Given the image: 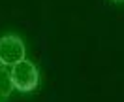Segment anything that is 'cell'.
<instances>
[{
    "label": "cell",
    "instance_id": "obj_1",
    "mask_svg": "<svg viewBox=\"0 0 124 102\" xmlns=\"http://www.w3.org/2000/svg\"><path fill=\"white\" fill-rule=\"evenodd\" d=\"M11 78H13L15 89L21 91V93H30L39 85V70L28 59L11 66Z\"/></svg>",
    "mask_w": 124,
    "mask_h": 102
},
{
    "label": "cell",
    "instance_id": "obj_4",
    "mask_svg": "<svg viewBox=\"0 0 124 102\" xmlns=\"http://www.w3.org/2000/svg\"><path fill=\"white\" fill-rule=\"evenodd\" d=\"M111 2H113V4H122L124 0H111Z\"/></svg>",
    "mask_w": 124,
    "mask_h": 102
},
{
    "label": "cell",
    "instance_id": "obj_3",
    "mask_svg": "<svg viewBox=\"0 0 124 102\" xmlns=\"http://www.w3.org/2000/svg\"><path fill=\"white\" fill-rule=\"evenodd\" d=\"M13 78H11V66L0 64V102H8L13 93Z\"/></svg>",
    "mask_w": 124,
    "mask_h": 102
},
{
    "label": "cell",
    "instance_id": "obj_2",
    "mask_svg": "<svg viewBox=\"0 0 124 102\" xmlns=\"http://www.w3.org/2000/svg\"><path fill=\"white\" fill-rule=\"evenodd\" d=\"M24 53H26L24 42L17 34L8 32V34L0 36V64L15 66L17 63L24 61Z\"/></svg>",
    "mask_w": 124,
    "mask_h": 102
}]
</instances>
